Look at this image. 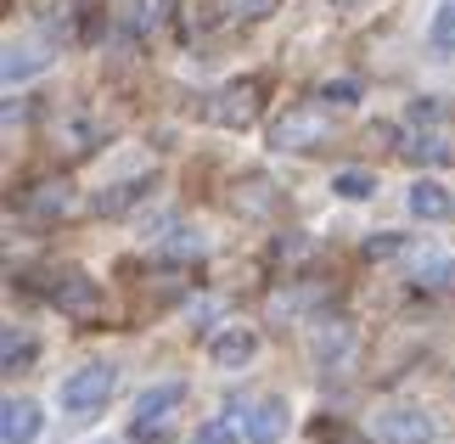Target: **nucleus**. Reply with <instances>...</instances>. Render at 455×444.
I'll use <instances>...</instances> for the list:
<instances>
[{"instance_id": "nucleus-12", "label": "nucleus", "mask_w": 455, "mask_h": 444, "mask_svg": "<svg viewBox=\"0 0 455 444\" xmlns=\"http://www.w3.org/2000/svg\"><path fill=\"white\" fill-rule=\"evenodd\" d=\"M405 208H411L416 220H450L455 214V198H450V186H439V181H427V174H422V181L405 191Z\"/></svg>"}, {"instance_id": "nucleus-22", "label": "nucleus", "mask_w": 455, "mask_h": 444, "mask_svg": "<svg viewBox=\"0 0 455 444\" xmlns=\"http://www.w3.org/2000/svg\"><path fill=\"white\" fill-rule=\"evenodd\" d=\"M169 17V0H135L130 6V34H152Z\"/></svg>"}, {"instance_id": "nucleus-4", "label": "nucleus", "mask_w": 455, "mask_h": 444, "mask_svg": "<svg viewBox=\"0 0 455 444\" xmlns=\"http://www.w3.org/2000/svg\"><path fill=\"white\" fill-rule=\"evenodd\" d=\"M259 108H265V79H231L208 96V118L220 130H248V124H259Z\"/></svg>"}, {"instance_id": "nucleus-1", "label": "nucleus", "mask_w": 455, "mask_h": 444, "mask_svg": "<svg viewBox=\"0 0 455 444\" xmlns=\"http://www.w3.org/2000/svg\"><path fill=\"white\" fill-rule=\"evenodd\" d=\"M113 388H118V366L91 360V366L68 371L62 388H57V400H62V411H68V416H96L101 405L113 400Z\"/></svg>"}, {"instance_id": "nucleus-2", "label": "nucleus", "mask_w": 455, "mask_h": 444, "mask_svg": "<svg viewBox=\"0 0 455 444\" xmlns=\"http://www.w3.org/2000/svg\"><path fill=\"white\" fill-rule=\"evenodd\" d=\"M180 400H186V383H157L147 388L141 400H135V411H130V439L135 444H157L169 428H174V411H180Z\"/></svg>"}, {"instance_id": "nucleus-9", "label": "nucleus", "mask_w": 455, "mask_h": 444, "mask_svg": "<svg viewBox=\"0 0 455 444\" xmlns=\"http://www.w3.org/2000/svg\"><path fill=\"white\" fill-rule=\"evenodd\" d=\"M40 428H45V411H40V405L6 394V405H0V439H6V444H34V439H40Z\"/></svg>"}, {"instance_id": "nucleus-13", "label": "nucleus", "mask_w": 455, "mask_h": 444, "mask_svg": "<svg viewBox=\"0 0 455 444\" xmlns=\"http://www.w3.org/2000/svg\"><path fill=\"white\" fill-rule=\"evenodd\" d=\"M157 254H164V259H203L208 242L197 237V230H186V225H169L164 237H157Z\"/></svg>"}, {"instance_id": "nucleus-3", "label": "nucleus", "mask_w": 455, "mask_h": 444, "mask_svg": "<svg viewBox=\"0 0 455 444\" xmlns=\"http://www.w3.org/2000/svg\"><path fill=\"white\" fill-rule=\"evenodd\" d=\"M331 141V113L315 108V101H304V108H292L270 124V147L275 152H315Z\"/></svg>"}, {"instance_id": "nucleus-8", "label": "nucleus", "mask_w": 455, "mask_h": 444, "mask_svg": "<svg viewBox=\"0 0 455 444\" xmlns=\"http://www.w3.org/2000/svg\"><path fill=\"white\" fill-rule=\"evenodd\" d=\"M68 208H74V186L68 181H40L23 191V214L34 225H57V220H68Z\"/></svg>"}, {"instance_id": "nucleus-6", "label": "nucleus", "mask_w": 455, "mask_h": 444, "mask_svg": "<svg viewBox=\"0 0 455 444\" xmlns=\"http://www.w3.org/2000/svg\"><path fill=\"white\" fill-rule=\"evenodd\" d=\"M371 439L377 444H433L439 439V422L416 405H382L371 416Z\"/></svg>"}, {"instance_id": "nucleus-18", "label": "nucleus", "mask_w": 455, "mask_h": 444, "mask_svg": "<svg viewBox=\"0 0 455 444\" xmlns=\"http://www.w3.org/2000/svg\"><path fill=\"white\" fill-rule=\"evenodd\" d=\"M28 360H34V337L6 327V337H0V371H28Z\"/></svg>"}, {"instance_id": "nucleus-29", "label": "nucleus", "mask_w": 455, "mask_h": 444, "mask_svg": "<svg viewBox=\"0 0 455 444\" xmlns=\"http://www.w3.org/2000/svg\"><path fill=\"white\" fill-rule=\"evenodd\" d=\"M84 6H91V0H84Z\"/></svg>"}, {"instance_id": "nucleus-15", "label": "nucleus", "mask_w": 455, "mask_h": 444, "mask_svg": "<svg viewBox=\"0 0 455 444\" xmlns=\"http://www.w3.org/2000/svg\"><path fill=\"white\" fill-rule=\"evenodd\" d=\"M321 298H326L321 287H282V293L270 298V315H275V321H287V315H309Z\"/></svg>"}, {"instance_id": "nucleus-5", "label": "nucleus", "mask_w": 455, "mask_h": 444, "mask_svg": "<svg viewBox=\"0 0 455 444\" xmlns=\"http://www.w3.org/2000/svg\"><path fill=\"white\" fill-rule=\"evenodd\" d=\"M45 298H51V310L74 315V321H91V315H101V287L79 270V264L51 270V276H45Z\"/></svg>"}, {"instance_id": "nucleus-25", "label": "nucleus", "mask_w": 455, "mask_h": 444, "mask_svg": "<svg viewBox=\"0 0 455 444\" xmlns=\"http://www.w3.org/2000/svg\"><path fill=\"white\" fill-rule=\"evenodd\" d=\"M416 281H422V287H450V281H455V259H427L422 270H416Z\"/></svg>"}, {"instance_id": "nucleus-19", "label": "nucleus", "mask_w": 455, "mask_h": 444, "mask_svg": "<svg viewBox=\"0 0 455 444\" xmlns=\"http://www.w3.org/2000/svg\"><path fill=\"white\" fill-rule=\"evenodd\" d=\"M331 191H338V198H348V203H365V198L377 191V181H371L365 169H338V174H331Z\"/></svg>"}, {"instance_id": "nucleus-11", "label": "nucleus", "mask_w": 455, "mask_h": 444, "mask_svg": "<svg viewBox=\"0 0 455 444\" xmlns=\"http://www.w3.org/2000/svg\"><path fill=\"white\" fill-rule=\"evenodd\" d=\"M348 360H355V327L348 321H321V332H315V366L343 371Z\"/></svg>"}, {"instance_id": "nucleus-7", "label": "nucleus", "mask_w": 455, "mask_h": 444, "mask_svg": "<svg viewBox=\"0 0 455 444\" xmlns=\"http://www.w3.org/2000/svg\"><path fill=\"white\" fill-rule=\"evenodd\" d=\"M236 422H242V439H248V444H275V439L292 428V411H287V400H275V394H270V400L248 405V411H242Z\"/></svg>"}, {"instance_id": "nucleus-17", "label": "nucleus", "mask_w": 455, "mask_h": 444, "mask_svg": "<svg viewBox=\"0 0 455 444\" xmlns=\"http://www.w3.org/2000/svg\"><path fill=\"white\" fill-rule=\"evenodd\" d=\"M399 152H405L411 164H450V141L444 135H422V130H411Z\"/></svg>"}, {"instance_id": "nucleus-20", "label": "nucleus", "mask_w": 455, "mask_h": 444, "mask_svg": "<svg viewBox=\"0 0 455 444\" xmlns=\"http://www.w3.org/2000/svg\"><path fill=\"white\" fill-rule=\"evenodd\" d=\"M315 96H321V108H355V101H360V79H321V91H315Z\"/></svg>"}, {"instance_id": "nucleus-21", "label": "nucleus", "mask_w": 455, "mask_h": 444, "mask_svg": "<svg viewBox=\"0 0 455 444\" xmlns=\"http://www.w3.org/2000/svg\"><path fill=\"white\" fill-rule=\"evenodd\" d=\"M220 6H225L231 23H265V17H275L282 0H220Z\"/></svg>"}, {"instance_id": "nucleus-23", "label": "nucleus", "mask_w": 455, "mask_h": 444, "mask_svg": "<svg viewBox=\"0 0 455 444\" xmlns=\"http://www.w3.org/2000/svg\"><path fill=\"white\" fill-rule=\"evenodd\" d=\"M242 439V422L236 416H214V422H203L197 428V444H236Z\"/></svg>"}, {"instance_id": "nucleus-26", "label": "nucleus", "mask_w": 455, "mask_h": 444, "mask_svg": "<svg viewBox=\"0 0 455 444\" xmlns=\"http://www.w3.org/2000/svg\"><path fill=\"white\" fill-rule=\"evenodd\" d=\"M292 254H309V237H275V259H292Z\"/></svg>"}, {"instance_id": "nucleus-24", "label": "nucleus", "mask_w": 455, "mask_h": 444, "mask_svg": "<svg viewBox=\"0 0 455 444\" xmlns=\"http://www.w3.org/2000/svg\"><path fill=\"white\" fill-rule=\"evenodd\" d=\"M450 40H455V0H444L439 17H433V45H439V57H450Z\"/></svg>"}, {"instance_id": "nucleus-10", "label": "nucleus", "mask_w": 455, "mask_h": 444, "mask_svg": "<svg viewBox=\"0 0 455 444\" xmlns=\"http://www.w3.org/2000/svg\"><path fill=\"white\" fill-rule=\"evenodd\" d=\"M253 354H259V332L253 327H225V332H214V343H208V360L220 371H242Z\"/></svg>"}, {"instance_id": "nucleus-28", "label": "nucleus", "mask_w": 455, "mask_h": 444, "mask_svg": "<svg viewBox=\"0 0 455 444\" xmlns=\"http://www.w3.org/2000/svg\"><path fill=\"white\" fill-rule=\"evenodd\" d=\"M338 444H371V439H355V433H343V439H338Z\"/></svg>"}, {"instance_id": "nucleus-14", "label": "nucleus", "mask_w": 455, "mask_h": 444, "mask_svg": "<svg viewBox=\"0 0 455 444\" xmlns=\"http://www.w3.org/2000/svg\"><path fill=\"white\" fill-rule=\"evenodd\" d=\"M40 68H51V51H45V45H12V51H6V85L40 74Z\"/></svg>"}, {"instance_id": "nucleus-16", "label": "nucleus", "mask_w": 455, "mask_h": 444, "mask_svg": "<svg viewBox=\"0 0 455 444\" xmlns=\"http://www.w3.org/2000/svg\"><path fill=\"white\" fill-rule=\"evenodd\" d=\"M152 191V181L141 174V181H124V186H113V191H101L96 198V214H124V208H135Z\"/></svg>"}, {"instance_id": "nucleus-27", "label": "nucleus", "mask_w": 455, "mask_h": 444, "mask_svg": "<svg viewBox=\"0 0 455 444\" xmlns=\"http://www.w3.org/2000/svg\"><path fill=\"white\" fill-rule=\"evenodd\" d=\"M365 254H371V259H382V254H399V237H371V242H365Z\"/></svg>"}]
</instances>
